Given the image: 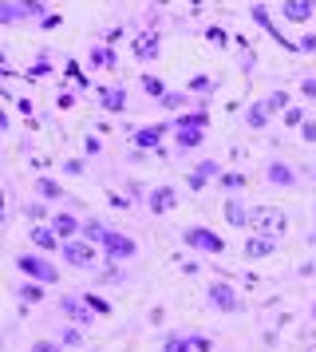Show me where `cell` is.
Returning a JSON list of instances; mask_svg holds the SVG:
<instances>
[{"instance_id": "19", "label": "cell", "mask_w": 316, "mask_h": 352, "mask_svg": "<svg viewBox=\"0 0 316 352\" xmlns=\"http://www.w3.org/2000/svg\"><path fill=\"white\" fill-rule=\"evenodd\" d=\"M52 230H56V234H60V238L67 241V238H79V230H83V222H79L76 214H67V210H60V214L52 218Z\"/></svg>"}, {"instance_id": "30", "label": "cell", "mask_w": 316, "mask_h": 352, "mask_svg": "<svg viewBox=\"0 0 316 352\" xmlns=\"http://www.w3.org/2000/svg\"><path fill=\"white\" fill-rule=\"evenodd\" d=\"M186 91L190 96H214V80H210V76H190Z\"/></svg>"}, {"instance_id": "9", "label": "cell", "mask_w": 316, "mask_h": 352, "mask_svg": "<svg viewBox=\"0 0 316 352\" xmlns=\"http://www.w3.org/2000/svg\"><path fill=\"white\" fill-rule=\"evenodd\" d=\"M131 56H135L139 64H155L158 56H162V36H158L155 28L139 32L135 40H131Z\"/></svg>"}, {"instance_id": "4", "label": "cell", "mask_w": 316, "mask_h": 352, "mask_svg": "<svg viewBox=\"0 0 316 352\" xmlns=\"http://www.w3.org/2000/svg\"><path fill=\"white\" fill-rule=\"evenodd\" d=\"M99 250H103V261H135L139 257V241L123 234V230H107V238L99 241Z\"/></svg>"}, {"instance_id": "50", "label": "cell", "mask_w": 316, "mask_h": 352, "mask_svg": "<svg viewBox=\"0 0 316 352\" xmlns=\"http://www.w3.org/2000/svg\"><path fill=\"white\" fill-rule=\"evenodd\" d=\"M313 178H316V175H313Z\"/></svg>"}, {"instance_id": "42", "label": "cell", "mask_w": 316, "mask_h": 352, "mask_svg": "<svg viewBox=\"0 0 316 352\" xmlns=\"http://www.w3.org/2000/svg\"><path fill=\"white\" fill-rule=\"evenodd\" d=\"M300 96L313 99V103H316V80H304V83H300Z\"/></svg>"}, {"instance_id": "34", "label": "cell", "mask_w": 316, "mask_h": 352, "mask_svg": "<svg viewBox=\"0 0 316 352\" xmlns=\"http://www.w3.org/2000/svg\"><path fill=\"white\" fill-rule=\"evenodd\" d=\"M83 301L91 305V309H95V313H99V317H107V313H111V305L103 301V297H95V293H87V297H83Z\"/></svg>"}, {"instance_id": "47", "label": "cell", "mask_w": 316, "mask_h": 352, "mask_svg": "<svg viewBox=\"0 0 316 352\" xmlns=\"http://www.w3.org/2000/svg\"><path fill=\"white\" fill-rule=\"evenodd\" d=\"M308 245H316V234H308Z\"/></svg>"}, {"instance_id": "49", "label": "cell", "mask_w": 316, "mask_h": 352, "mask_svg": "<svg viewBox=\"0 0 316 352\" xmlns=\"http://www.w3.org/2000/svg\"><path fill=\"white\" fill-rule=\"evenodd\" d=\"M253 4H257V0H253Z\"/></svg>"}, {"instance_id": "33", "label": "cell", "mask_w": 316, "mask_h": 352, "mask_svg": "<svg viewBox=\"0 0 316 352\" xmlns=\"http://www.w3.org/2000/svg\"><path fill=\"white\" fill-rule=\"evenodd\" d=\"M265 99H269L273 111H289V91H273V96H265Z\"/></svg>"}, {"instance_id": "36", "label": "cell", "mask_w": 316, "mask_h": 352, "mask_svg": "<svg viewBox=\"0 0 316 352\" xmlns=\"http://www.w3.org/2000/svg\"><path fill=\"white\" fill-rule=\"evenodd\" d=\"M44 214H47V206H44V202H32V206H28V222L36 226L40 218H44Z\"/></svg>"}, {"instance_id": "21", "label": "cell", "mask_w": 316, "mask_h": 352, "mask_svg": "<svg viewBox=\"0 0 316 352\" xmlns=\"http://www.w3.org/2000/svg\"><path fill=\"white\" fill-rule=\"evenodd\" d=\"M162 352H198V336H186V333H170L162 340Z\"/></svg>"}, {"instance_id": "29", "label": "cell", "mask_w": 316, "mask_h": 352, "mask_svg": "<svg viewBox=\"0 0 316 352\" xmlns=\"http://www.w3.org/2000/svg\"><path fill=\"white\" fill-rule=\"evenodd\" d=\"M142 91H146V96H150V99H162V96H166V80H162V76H142Z\"/></svg>"}, {"instance_id": "12", "label": "cell", "mask_w": 316, "mask_h": 352, "mask_svg": "<svg viewBox=\"0 0 316 352\" xmlns=\"http://www.w3.org/2000/svg\"><path fill=\"white\" fill-rule=\"evenodd\" d=\"M221 214H225V222L234 226V230H249V218H253V210L237 198V194H229L225 202H221Z\"/></svg>"}, {"instance_id": "24", "label": "cell", "mask_w": 316, "mask_h": 352, "mask_svg": "<svg viewBox=\"0 0 316 352\" xmlns=\"http://www.w3.org/2000/svg\"><path fill=\"white\" fill-rule=\"evenodd\" d=\"M16 297L28 301V305H40L44 301V285H40V281H24V285H16Z\"/></svg>"}, {"instance_id": "41", "label": "cell", "mask_w": 316, "mask_h": 352, "mask_svg": "<svg viewBox=\"0 0 316 352\" xmlns=\"http://www.w3.org/2000/svg\"><path fill=\"white\" fill-rule=\"evenodd\" d=\"M297 44H300V52H316V32H308V36H300Z\"/></svg>"}, {"instance_id": "22", "label": "cell", "mask_w": 316, "mask_h": 352, "mask_svg": "<svg viewBox=\"0 0 316 352\" xmlns=\"http://www.w3.org/2000/svg\"><path fill=\"white\" fill-rule=\"evenodd\" d=\"M79 238H87V241H95V245H99V241L107 238V226L99 222V218H83V230H79Z\"/></svg>"}, {"instance_id": "1", "label": "cell", "mask_w": 316, "mask_h": 352, "mask_svg": "<svg viewBox=\"0 0 316 352\" xmlns=\"http://www.w3.org/2000/svg\"><path fill=\"white\" fill-rule=\"evenodd\" d=\"M16 270L24 273L28 281H40V285H56L60 281V270H56V261L40 250H28V254L16 257Z\"/></svg>"}, {"instance_id": "45", "label": "cell", "mask_w": 316, "mask_h": 352, "mask_svg": "<svg viewBox=\"0 0 316 352\" xmlns=\"http://www.w3.org/2000/svg\"><path fill=\"white\" fill-rule=\"evenodd\" d=\"M83 151H87V155H99V151H103V143H99V139H95V135H91V139H87V146H83Z\"/></svg>"}, {"instance_id": "25", "label": "cell", "mask_w": 316, "mask_h": 352, "mask_svg": "<svg viewBox=\"0 0 316 352\" xmlns=\"http://www.w3.org/2000/svg\"><path fill=\"white\" fill-rule=\"evenodd\" d=\"M174 127H210V111H202V107H198V111H190V115H178V119H174Z\"/></svg>"}, {"instance_id": "10", "label": "cell", "mask_w": 316, "mask_h": 352, "mask_svg": "<svg viewBox=\"0 0 316 352\" xmlns=\"http://www.w3.org/2000/svg\"><path fill=\"white\" fill-rule=\"evenodd\" d=\"M28 241H32V250H40V254H56V250H63V238L52 230V226H32L28 230Z\"/></svg>"}, {"instance_id": "14", "label": "cell", "mask_w": 316, "mask_h": 352, "mask_svg": "<svg viewBox=\"0 0 316 352\" xmlns=\"http://www.w3.org/2000/svg\"><path fill=\"white\" fill-rule=\"evenodd\" d=\"M60 309H63V317L71 320V324H91V320L99 317V313H95L91 305L83 301V297H63Z\"/></svg>"}, {"instance_id": "16", "label": "cell", "mask_w": 316, "mask_h": 352, "mask_svg": "<svg viewBox=\"0 0 316 352\" xmlns=\"http://www.w3.org/2000/svg\"><path fill=\"white\" fill-rule=\"evenodd\" d=\"M265 182H269V186H281V190H293V186H297V170H293L289 162L273 159L265 166Z\"/></svg>"}, {"instance_id": "43", "label": "cell", "mask_w": 316, "mask_h": 352, "mask_svg": "<svg viewBox=\"0 0 316 352\" xmlns=\"http://www.w3.org/2000/svg\"><path fill=\"white\" fill-rule=\"evenodd\" d=\"M40 28H44V32H52V28H60V16H56V12H47V16L40 20Z\"/></svg>"}, {"instance_id": "15", "label": "cell", "mask_w": 316, "mask_h": 352, "mask_svg": "<svg viewBox=\"0 0 316 352\" xmlns=\"http://www.w3.org/2000/svg\"><path fill=\"white\" fill-rule=\"evenodd\" d=\"M174 206H178V190H174V186H166V182L146 194V210H150V214H170Z\"/></svg>"}, {"instance_id": "20", "label": "cell", "mask_w": 316, "mask_h": 352, "mask_svg": "<svg viewBox=\"0 0 316 352\" xmlns=\"http://www.w3.org/2000/svg\"><path fill=\"white\" fill-rule=\"evenodd\" d=\"M205 131L202 127H174V146L178 151H194V146H202Z\"/></svg>"}, {"instance_id": "37", "label": "cell", "mask_w": 316, "mask_h": 352, "mask_svg": "<svg viewBox=\"0 0 316 352\" xmlns=\"http://www.w3.org/2000/svg\"><path fill=\"white\" fill-rule=\"evenodd\" d=\"M32 352H63V344H56V340H36Z\"/></svg>"}, {"instance_id": "40", "label": "cell", "mask_w": 316, "mask_h": 352, "mask_svg": "<svg viewBox=\"0 0 316 352\" xmlns=\"http://www.w3.org/2000/svg\"><path fill=\"white\" fill-rule=\"evenodd\" d=\"M47 72H52V67H47V60H40L36 67H28V80H40V76H47Z\"/></svg>"}, {"instance_id": "26", "label": "cell", "mask_w": 316, "mask_h": 352, "mask_svg": "<svg viewBox=\"0 0 316 352\" xmlns=\"http://www.w3.org/2000/svg\"><path fill=\"white\" fill-rule=\"evenodd\" d=\"M186 103H190V91H166V96L158 99V107H162V111H182Z\"/></svg>"}, {"instance_id": "13", "label": "cell", "mask_w": 316, "mask_h": 352, "mask_svg": "<svg viewBox=\"0 0 316 352\" xmlns=\"http://www.w3.org/2000/svg\"><path fill=\"white\" fill-rule=\"evenodd\" d=\"M316 16V0H281V20L289 24H308Z\"/></svg>"}, {"instance_id": "48", "label": "cell", "mask_w": 316, "mask_h": 352, "mask_svg": "<svg viewBox=\"0 0 316 352\" xmlns=\"http://www.w3.org/2000/svg\"><path fill=\"white\" fill-rule=\"evenodd\" d=\"M313 320H316V309H313Z\"/></svg>"}, {"instance_id": "18", "label": "cell", "mask_w": 316, "mask_h": 352, "mask_svg": "<svg viewBox=\"0 0 316 352\" xmlns=\"http://www.w3.org/2000/svg\"><path fill=\"white\" fill-rule=\"evenodd\" d=\"M95 96H99V103H103V107H107L111 115L126 111V87H99Z\"/></svg>"}, {"instance_id": "6", "label": "cell", "mask_w": 316, "mask_h": 352, "mask_svg": "<svg viewBox=\"0 0 316 352\" xmlns=\"http://www.w3.org/2000/svg\"><path fill=\"white\" fill-rule=\"evenodd\" d=\"M47 8L40 0H0V24H20V20H44Z\"/></svg>"}, {"instance_id": "11", "label": "cell", "mask_w": 316, "mask_h": 352, "mask_svg": "<svg viewBox=\"0 0 316 352\" xmlns=\"http://www.w3.org/2000/svg\"><path fill=\"white\" fill-rule=\"evenodd\" d=\"M277 245H281V238H269V234H253L249 241H245V261H265V257L277 254Z\"/></svg>"}, {"instance_id": "38", "label": "cell", "mask_w": 316, "mask_h": 352, "mask_svg": "<svg viewBox=\"0 0 316 352\" xmlns=\"http://www.w3.org/2000/svg\"><path fill=\"white\" fill-rule=\"evenodd\" d=\"M253 20H257L261 28H273V20H269V12L261 8V4H253Z\"/></svg>"}, {"instance_id": "8", "label": "cell", "mask_w": 316, "mask_h": 352, "mask_svg": "<svg viewBox=\"0 0 316 352\" xmlns=\"http://www.w3.org/2000/svg\"><path fill=\"white\" fill-rule=\"evenodd\" d=\"M205 301H210V309H218V313H241V293L229 281H214V285L205 289Z\"/></svg>"}, {"instance_id": "23", "label": "cell", "mask_w": 316, "mask_h": 352, "mask_svg": "<svg viewBox=\"0 0 316 352\" xmlns=\"http://www.w3.org/2000/svg\"><path fill=\"white\" fill-rule=\"evenodd\" d=\"M218 182H221V190H225V194H237V190H245V186H249V178L241 175V170H225Z\"/></svg>"}, {"instance_id": "46", "label": "cell", "mask_w": 316, "mask_h": 352, "mask_svg": "<svg viewBox=\"0 0 316 352\" xmlns=\"http://www.w3.org/2000/svg\"><path fill=\"white\" fill-rule=\"evenodd\" d=\"M210 349H214V344H210L205 336H198V352H210Z\"/></svg>"}, {"instance_id": "39", "label": "cell", "mask_w": 316, "mask_h": 352, "mask_svg": "<svg viewBox=\"0 0 316 352\" xmlns=\"http://www.w3.org/2000/svg\"><path fill=\"white\" fill-rule=\"evenodd\" d=\"M205 36H210V40H214V44H221V48H225V44H229V36H225V28H205Z\"/></svg>"}, {"instance_id": "31", "label": "cell", "mask_w": 316, "mask_h": 352, "mask_svg": "<svg viewBox=\"0 0 316 352\" xmlns=\"http://www.w3.org/2000/svg\"><path fill=\"white\" fill-rule=\"evenodd\" d=\"M60 344H63V349H79V344H83L79 324H67V329H63V333H60Z\"/></svg>"}, {"instance_id": "5", "label": "cell", "mask_w": 316, "mask_h": 352, "mask_svg": "<svg viewBox=\"0 0 316 352\" xmlns=\"http://www.w3.org/2000/svg\"><path fill=\"white\" fill-rule=\"evenodd\" d=\"M182 241H186L190 250H198V254H214V257L225 254L221 234L218 230H210V226H186V230H182Z\"/></svg>"}, {"instance_id": "3", "label": "cell", "mask_w": 316, "mask_h": 352, "mask_svg": "<svg viewBox=\"0 0 316 352\" xmlns=\"http://www.w3.org/2000/svg\"><path fill=\"white\" fill-rule=\"evenodd\" d=\"M253 234H269V238H284L289 234V214L281 206H253Z\"/></svg>"}, {"instance_id": "17", "label": "cell", "mask_w": 316, "mask_h": 352, "mask_svg": "<svg viewBox=\"0 0 316 352\" xmlns=\"http://www.w3.org/2000/svg\"><path fill=\"white\" fill-rule=\"evenodd\" d=\"M269 119H273V107H269V99H253L249 107H245V127L253 131H265Z\"/></svg>"}, {"instance_id": "2", "label": "cell", "mask_w": 316, "mask_h": 352, "mask_svg": "<svg viewBox=\"0 0 316 352\" xmlns=\"http://www.w3.org/2000/svg\"><path fill=\"white\" fill-rule=\"evenodd\" d=\"M60 254H63V261H67L71 270H95L99 257H103V250H99L95 241H87V238H67Z\"/></svg>"}, {"instance_id": "32", "label": "cell", "mask_w": 316, "mask_h": 352, "mask_svg": "<svg viewBox=\"0 0 316 352\" xmlns=\"http://www.w3.org/2000/svg\"><path fill=\"white\" fill-rule=\"evenodd\" d=\"M304 119H308L304 107H289V111H284V127H304Z\"/></svg>"}, {"instance_id": "35", "label": "cell", "mask_w": 316, "mask_h": 352, "mask_svg": "<svg viewBox=\"0 0 316 352\" xmlns=\"http://www.w3.org/2000/svg\"><path fill=\"white\" fill-rule=\"evenodd\" d=\"M300 139H304V143H316V119H304V127H300Z\"/></svg>"}, {"instance_id": "7", "label": "cell", "mask_w": 316, "mask_h": 352, "mask_svg": "<svg viewBox=\"0 0 316 352\" xmlns=\"http://www.w3.org/2000/svg\"><path fill=\"white\" fill-rule=\"evenodd\" d=\"M170 123H150V127H131V146H139L142 155H162V139H166Z\"/></svg>"}, {"instance_id": "28", "label": "cell", "mask_w": 316, "mask_h": 352, "mask_svg": "<svg viewBox=\"0 0 316 352\" xmlns=\"http://www.w3.org/2000/svg\"><path fill=\"white\" fill-rule=\"evenodd\" d=\"M87 64H91V67H115V64H119V56H115L111 48H91Z\"/></svg>"}, {"instance_id": "27", "label": "cell", "mask_w": 316, "mask_h": 352, "mask_svg": "<svg viewBox=\"0 0 316 352\" xmlns=\"http://www.w3.org/2000/svg\"><path fill=\"white\" fill-rule=\"evenodd\" d=\"M36 194H40V198H52V202L67 198V194H63V186H60V182H52V178H36Z\"/></svg>"}, {"instance_id": "44", "label": "cell", "mask_w": 316, "mask_h": 352, "mask_svg": "<svg viewBox=\"0 0 316 352\" xmlns=\"http://www.w3.org/2000/svg\"><path fill=\"white\" fill-rule=\"evenodd\" d=\"M63 170H67V175H83V162H79V159H67V162H63Z\"/></svg>"}]
</instances>
